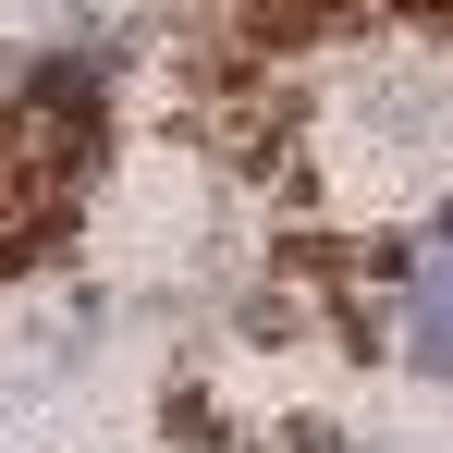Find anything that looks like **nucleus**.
<instances>
[{
  "label": "nucleus",
  "instance_id": "1",
  "mask_svg": "<svg viewBox=\"0 0 453 453\" xmlns=\"http://www.w3.org/2000/svg\"><path fill=\"white\" fill-rule=\"evenodd\" d=\"M392 331L429 380H453V221H429L404 257H392Z\"/></svg>",
  "mask_w": 453,
  "mask_h": 453
}]
</instances>
